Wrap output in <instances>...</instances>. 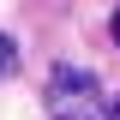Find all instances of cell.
I'll return each mask as SVG.
<instances>
[{
  "instance_id": "277c9868",
  "label": "cell",
  "mask_w": 120,
  "mask_h": 120,
  "mask_svg": "<svg viewBox=\"0 0 120 120\" xmlns=\"http://www.w3.org/2000/svg\"><path fill=\"white\" fill-rule=\"evenodd\" d=\"M108 30H114V42H120V6H114V24H108Z\"/></svg>"
},
{
  "instance_id": "6da1fadb",
  "label": "cell",
  "mask_w": 120,
  "mask_h": 120,
  "mask_svg": "<svg viewBox=\"0 0 120 120\" xmlns=\"http://www.w3.org/2000/svg\"><path fill=\"white\" fill-rule=\"evenodd\" d=\"M42 102H48V120H102V90H96V72L90 66H54L48 72V90H42Z\"/></svg>"
},
{
  "instance_id": "3957f363",
  "label": "cell",
  "mask_w": 120,
  "mask_h": 120,
  "mask_svg": "<svg viewBox=\"0 0 120 120\" xmlns=\"http://www.w3.org/2000/svg\"><path fill=\"white\" fill-rule=\"evenodd\" d=\"M108 120H120V96H114V102H108Z\"/></svg>"
},
{
  "instance_id": "7a4b0ae2",
  "label": "cell",
  "mask_w": 120,
  "mask_h": 120,
  "mask_svg": "<svg viewBox=\"0 0 120 120\" xmlns=\"http://www.w3.org/2000/svg\"><path fill=\"white\" fill-rule=\"evenodd\" d=\"M12 72V42H6V36H0V78Z\"/></svg>"
}]
</instances>
